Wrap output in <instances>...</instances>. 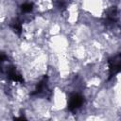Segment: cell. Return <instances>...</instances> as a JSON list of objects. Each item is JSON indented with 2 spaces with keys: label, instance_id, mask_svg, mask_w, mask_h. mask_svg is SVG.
<instances>
[{
  "label": "cell",
  "instance_id": "obj_1",
  "mask_svg": "<svg viewBox=\"0 0 121 121\" xmlns=\"http://www.w3.org/2000/svg\"><path fill=\"white\" fill-rule=\"evenodd\" d=\"M84 102V97L79 94H74L70 96L68 101V110L71 112H75L79 109Z\"/></svg>",
  "mask_w": 121,
  "mask_h": 121
},
{
  "label": "cell",
  "instance_id": "obj_2",
  "mask_svg": "<svg viewBox=\"0 0 121 121\" xmlns=\"http://www.w3.org/2000/svg\"><path fill=\"white\" fill-rule=\"evenodd\" d=\"M109 70H110V78L114 77L120 71V55H116L112 59H109Z\"/></svg>",
  "mask_w": 121,
  "mask_h": 121
},
{
  "label": "cell",
  "instance_id": "obj_3",
  "mask_svg": "<svg viewBox=\"0 0 121 121\" xmlns=\"http://www.w3.org/2000/svg\"><path fill=\"white\" fill-rule=\"evenodd\" d=\"M32 9H33V4L30 2H25L21 6V10L24 13H29L30 11H32Z\"/></svg>",
  "mask_w": 121,
  "mask_h": 121
}]
</instances>
